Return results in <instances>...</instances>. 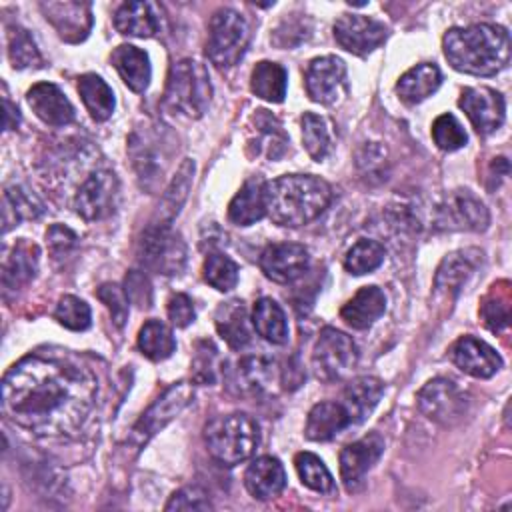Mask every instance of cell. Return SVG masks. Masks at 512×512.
Listing matches in <instances>:
<instances>
[{
    "instance_id": "6da1fadb",
    "label": "cell",
    "mask_w": 512,
    "mask_h": 512,
    "mask_svg": "<svg viewBox=\"0 0 512 512\" xmlns=\"http://www.w3.org/2000/svg\"><path fill=\"white\" fill-rule=\"evenodd\" d=\"M98 380L66 352L30 354L2 380V414L36 436H74L90 416Z\"/></svg>"
},
{
    "instance_id": "7a4b0ae2",
    "label": "cell",
    "mask_w": 512,
    "mask_h": 512,
    "mask_svg": "<svg viewBox=\"0 0 512 512\" xmlns=\"http://www.w3.org/2000/svg\"><path fill=\"white\" fill-rule=\"evenodd\" d=\"M448 64L464 74L492 76L510 60V36L498 24L450 28L442 38Z\"/></svg>"
},
{
    "instance_id": "3957f363",
    "label": "cell",
    "mask_w": 512,
    "mask_h": 512,
    "mask_svg": "<svg viewBox=\"0 0 512 512\" xmlns=\"http://www.w3.org/2000/svg\"><path fill=\"white\" fill-rule=\"evenodd\" d=\"M266 214L278 226L298 228L318 218L332 200L330 184L312 174H286L264 186Z\"/></svg>"
},
{
    "instance_id": "277c9868",
    "label": "cell",
    "mask_w": 512,
    "mask_h": 512,
    "mask_svg": "<svg viewBox=\"0 0 512 512\" xmlns=\"http://www.w3.org/2000/svg\"><path fill=\"white\" fill-rule=\"evenodd\" d=\"M204 440L216 462L222 466H236L256 452L260 444V428L252 416L232 412L214 418L204 428Z\"/></svg>"
},
{
    "instance_id": "5b68a950",
    "label": "cell",
    "mask_w": 512,
    "mask_h": 512,
    "mask_svg": "<svg viewBox=\"0 0 512 512\" xmlns=\"http://www.w3.org/2000/svg\"><path fill=\"white\" fill-rule=\"evenodd\" d=\"M210 96V76L202 62L184 58L170 66L162 100L168 110L190 118H200L210 104Z\"/></svg>"
},
{
    "instance_id": "8992f818",
    "label": "cell",
    "mask_w": 512,
    "mask_h": 512,
    "mask_svg": "<svg viewBox=\"0 0 512 512\" xmlns=\"http://www.w3.org/2000/svg\"><path fill=\"white\" fill-rule=\"evenodd\" d=\"M250 42V30L244 16L232 8H220L214 12L208 28L206 54L218 68H232L246 52Z\"/></svg>"
},
{
    "instance_id": "52a82bcc",
    "label": "cell",
    "mask_w": 512,
    "mask_h": 512,
    "mask_svg": "<svg viewBox=\"0 0 512 512\" xmlns=\"http://www.w3.org/2000/svg\"><path fill=\"white\" fill-rule=\"evenodd\" d=\"M358 362V348L354 340L332 328H322L314 350H312V366L320 380L324 382H336L346 378Z\"/></svg>"
},
{
    "instance_id": "ba28073f",
    "label": "cell",
    "mask_w": 512,
    "mask_h": 512,
    "mask_svg": "<svg viewBox=\"0 0 512 512\" xmlns=\"http://www.w3.org/2000/svg\"><path fill=\"white\" fill-rule=\"evenodd\" d=\"M416 402L426 418L442 426H452L460 422L468 412L470 396L454 380L434 378L420 388Z\"/></svg>"
},
{
    "instance_id": "9c48e42d",
    "label": "cell",
    "mask_w": 512,
    "mask_h": 512,
    "mask_svg": "<svg viewBox=\"0 0 512 512\" xmlns=\"http://www.w3.org/2000/svg\"><path fill=\"white\" fill-rule=\"evenodd\" d=\"M118 202V178L110 168H96L80 182L72 208L84 220H102L114 214Z\"/></svg>"
},
{
    "instance_id": "30bf717a",
    "label": "cell",
    "mask_w": 512,
    "mask_h": 512,
    "mask_svg": "<svg viewBox=\"0 0 512 512\" xmlns=\"http://www.w3.org/2000/svg\"><path fill=\"white\" fill-rule=\"evenodd\" d=\"M140 262L166 276L178 274L186 264V244L170 226L150 224L140 242Z\"/></svg>"
},
{
    "instance_id": "8fae6325",
    "label": "cell",
    "mask_w": 512,
    "mask_h": 512,
    "mask_svg": "<svg viewBox=\"0 0 512 512\" xmlns=\"http://www.w3.org/2000/svg\"><path fill=\"white\" fill-rule=\"evenodd\" d=\"M194 398V388L188 382H176L140 416L128 442L138 450L168 422H172Z\"/></svg>"
},
{
    "instance_id": "7c38bea8",
    "label": "cell",
    "mask_w": 512,
    "mask_h": 512,
    "mask_svg": "<svg viewBox=\"0 0 512 512\" xmlns=\"http://www.w3.org/2000/svg\"><path fill=\"white\" fill-rule=\"evenodd\" d=\"M434 222L440 230L482 232L488 228L490 214L470 190H454L438 204Z\"/></svg>"
},
{
    "instance_id": "4fadbf2b",
    "label": "cell",
    "mask_w": 512,
    "mask_h": 512,
    "mask_svg": "<svg viewBox=\"0 0 512 512\" xmlns=\"http://www.w3.org/2000/svg\"><path fill=\"white\" fill-rule=\"evenodd\" d=\"M334 38L344 50L366 56L388 38V26L372 16L342 14L334 24Z\"/></svg>"
},
{
    "instance_id": "5bb4252c",
    "label": "cell",
    "mask_w": 512,
    "mask_h": 512,
    "mask_svg": "<svg viewBox=\"0 0 512 512\" xmlns=\"http://www.w3.org/2000/svg\"><path fill=\"white\" fill-rule=\"evenodd\" d=\"M310 100L318 104H334L346 90V64L338 56L314 58L304 76Z\"/></svg>"
},
{
    "instance_id": "9a60e30c",
    "label": "cell",
    "mask_w": 512,
    "mask_h": 512,
    "mask_svg": "<svg viewBox=\"0 0 512 512\" xmlns=\"http://www.w3.org/2000/svg\"><path fill=\"white\" fill-rule=\"evenodd\" d=\"M458 106L466 112L478 134H492L504 122V98L492 88H464Z\"/></svg>"
},
{
    "instance_id": "2e32d148",
    "label": "cell",
    "mask_w": 512,
    "mask_h": 512,
    "mask_svg": "<svg viewBox=\"0 0 512 512\" xmlns=\"http://www.w3.org/2000/svg\"><path fill=\"white\" fill-rule=\"evenodd\" d=\"M260 270L266 278L278 284H290L298 280L308 268V250L302 244L278 242L270 244L260 254Z\"/></svg>"
},
{
    "instance_id": "e0dca14e",
    "label": "cell",
    "mask_w": 512,
    "mask_h": 512,
    "mask_svg": "<svg viewBox=\"0 0 512 512\" xmlns=\"http://www.w3.org/2000/svg\"><path fill=\"white\" fill-rule=\"evenodd\" d=\"M382 452H384V440L376 432L342 448L340 476L348 492H356L362 486L366 472L378 462Z\"/></svg>"
},
{
    "instance_id": "ac0fdd59",
    "label": "cell",
    "mask_w": 512,
    "mask_h": 512,
    "mask_svg": "<svg viewBox=\"0 0 512 512\" xmlns=\"http://www.w3.org/2000/svg\"><path fill=\"white\" fill-rule=\"evenodd\" d=\"M276 362L266 356H248L228 374V386L238 396H262L276 384Z\"/></svg>"
},
{
    "instance_id": "d6986e66",
    "label": "cell",
    "mask_w": 512,
    "mask_h": 512,
    "mask_svg": "<svg viewBox=\"0 0 512 512\" xmlns=\"http://www.w3.org/2000/svg\"><path fill=\"white\" fill-rule=\"evenodd\" d=\"M452 362L474 378H490L502 368V358L498 352L480 338L462 336L450 350Z\"/></svg>"
},
{
    "instance_id": "ffe728a7",
    "label": "cell",
    "mask_w": 512,
    "mask_h": 512,
    "mask_svg": "<svg viewBox=\"0 0 512 512\" xmlns=\"http://www.w3.org/2000/svg\"><path fill=\"white\" fill-rule=\"evenodd\" d=\"M26 100L32 108V112L50 126H66L74 120V106L66 98V94L52 82H38L34 84Z\"/></svg>"
},
{
    "instance_id": "44dd1931",
    "label": "cell",
    "mask_w": 512,
    "mask_h": 512,
    "mask_svg": "<svg viewBox=\"0 0 512 512\" xmlns=\"http://www.w3.org/2000/svg\"><path fill=\"white\" fill-rule=\"evenodd\" d=\"M42 12L46 20L58 30V34L68 42H80L86 38L92 26L90 4L84 2H42Z\"/></svg>"
},
{
    "instance_id": "7402d4cb",
    "label": "cell",
    "mask_w": 512,
    "mask_h": 512,
    "mask_svg": "<svg viewBox=\"0 0 512 512\" xmlns=\"http://www.w3.org/2000/svg\"><path fill=\"white\" fill-rule=\"evenodd\" d=\"M348 426H352V418L346 406L336 400H324V402H318L308 412L304 432H306V438L314 442H328Z\"/></svg>"
},
{
    "instance_id": "603a6c76",
    "label": "cell",
    "mask_w": 512,
    "mask_h": 512,
    "mask_svg": "<svg viewBox=\"0 0 512 512\" xmlns=\"http://www.w3.org/2000/svg\"><path fill=\"white\" fill-rule=\"evenodd\" d=\"M246 490L258 500H270L278 496L286 486V472L278 458L260 456L256 458L244 474Z\"/></svg>"
},
{
    "instance_id": "cb8c5ba5",
    "label": "cell",
    "mask_w": 512,
    "mask_h": 512,
    "mask_svg": "<svg viewBox=\"0 0 512 512\" xmlns=\"http://www.w3.org/2000/svg\"><path fill=\"white\" fill-rule=\"evenodd\" d=\"M386 310V294L378 286H362L340 310L342 320L356 328H370Z\"/></svg>"
},
{
    "instance_id": "d4e9b609",
    "label": "cell",
    "mask_w": 512,
    "mask_h": 512,
    "mask_svg": "<svg viewBox=\"0 0 512 512\" xmlns=\"http://www.w3.org/2000/svg\"><path fill=\"white\" fill-rule=\"evenodd\" d=\"M114 26L120 34L150 38L160 30L158 6L152 2H124L116 10Z\"/></svg>"
},
{
    "instance_id": "484cf974",
    "label": "cell",
    "mask_w": 512,
    "mask_h": 512,
    "mask_svg": "<svg viewBox=\"0 0 512 512\" xmlns=\"http://www.w3.org/2000/svg\"><path fill=\"white\" fill-rule=\"evenodd\" d=\"M382 394H384L382 380L374 376H360L346 384L340 402L346 406L352 418V424H360L366 416L372 414Z\"/></svg>"
},
{
    "instance_id": "4316f807",
    "label": "cell",
    "mask_w": 512,
    "mask_h": 512,
    "mask_svg": "<svg viewBox=\"0 0 512 512\" xmlns=\"http://www.w3.org/2000/svg\"><path fill=\"white\" fill-rule=\"evenodd\" d=\"M192 176H194V160L186 158L178 166V170H176L174 178L170 180L168 188L164 190V194L160 198V204H158V210H156L150 224H156V226H170L172 224L174 216H178L182 204L188 198V190L192 186Z\"/></svg>"
},
{
    "instance_id": "83f0119b",
    "label": "cell",
    "mask_w": 512,
    "mask_h": 512,
    "mask_svg": "<svg viewBox=\"0 0 512 512\" xmlns=\"http://www.w3.org/2000/svg\"><path fill=\"white\" fill-rule=\"evenodd\" d=\"M266 182L260 178H250L242 184L238 194L232 198L228 206L230 222L238 226H250L266 214V198H264Z\"/></svg>"
},
{
    "instance_id": "f1b7e54d",
    "label": "cell",
    "mask_w": 512,
    "mask_h": 512,
    "mask_svg": "<svg viewBox=\"0 0 512 512\" xmlns=\"http://www.w3.org/2000/svg\"><path fill=\"white\" fill-rule=\"evenodd\" d=\"M112 64L132 92H144L150 82L148 54L132 44H120L112 52Z\"/></svg>"
},
{
    "instance_id": "f546056e",
    "label": "cell",
    "mask_w": 512,
    "mask_h": 512,
    "mask_svg": "<svg viewBox=\"0 0 512 512\" xmlns=\"http://www.w3.org/2000/svg\"><path fill=\"white\" fill-rule=\"evenodd\" d=\"M440 82H442V74L438 66L430 62H422L400 76L396 84V92L406 104H418L428 96H432L438 90Z\"/></svg>"
},
{
    "instance_id": "4dcf8cb0",
    "label": "cell",
    "mask_w": 512,
    "mask_h": 512,
    "mask_svg": "<svg viewBox=\"0 0 512 512\" xmlns=\"http://www.w3.org/2000/svg\"><path fill=\"white\" fill-rule=\"evenodd\" d=\"M480 256L482 254L478 250H460V252L448 254L436 270V276H434L436 290L458 292L474 272Z\"/></svg>"
},
{
    "instance_id": "1f68e13d",
    "label": "cell",
    "mask_w": 512,
    "mask_h": 512,
    "mask_svg": "<svg viewBox=\"0 0 512 512\" xmlns=\"http://www.w3.org/2000/svg\"><path fill=\"white\" fill-rule=\"evenodd\" d=\"M38 270V248L26 240H20L12 254L2 266V286L6 290H16L30 282Z\"/></svg>"
},
{
    "instance_id": "d6a6232c",
    "label": "cell",
    "mask_w": 512,
    "mask_h": 512,
    "mask_svg": "<svg viewBox=\"0 0 512 512\" xmlns=\"http://www.w3.org/2000/svg\"><path fill=\"white\" fill-rule=\"evenodd\" d=\"M216 330L228 342L230 348H244L250 342L248 314L240 300L222 304L216 312Z\"/></svg>"
},
{
    "instance_id": "836d02e7",
    "label": "cell",
    "mask_w": 512,
    "mask_h": 512,
    "mask_svg": "<svg viewBox=\"0 0 512 512\" xmlns=\"http://www.w3.org/2000/svg\"><path fill=\"white\" fill-rule=\"evenodd\" d=\"M252 324H254L256 332L272 344H284L288 340L286 314L280 308V304L272 298H260L254 304Z\"/></svg>"
},
{
    "instance_id": "e575fe53",
    "label": "cell",
    "mask_w": 512,
    "mask_h": 512,
    "mask_svg": "<svg viewBox=\"0 0 512 512\" xmlns=\"http://www.w3.org/2000/svg\"><path fill=\"white\" fill-rule=\"evenodd\" d=\"M78 92L90 116L96 122H104L112 116L116 100L112 88L98 74H84L78 78Z\"/></svg>"
},
{
    "instance_id": "d590c367",
    "label": "cell",
    "mask_w": 512,
    "mask_h": 512,
    "mask_svg": "<svg viewBox=\"0 0 512 512\" xmlns=\"http://www.w3.org/2000/svg\"><path fill=\"white\" fill-rule=\"evenodd\" d=\"M286 86L288 74L284 66L268 60H262L254 66L250 76V90L258 98L266 102H282L286 96Z\"/></svg>"
},
{
    "instance_id": "8d00e7d4",
    "label": "cell",
    "mask_w": 512,
    "mask_h": 512,
    "mask_svg": "<svg viewBox=\"0 0 512 512\" xmlns=\"http://www.w3.org/2000/svg\"><path fill=\"white\" fill-rule=\"evenodd\" d=\"M44 212V204L22 186H10L4 190V232L10 230V226H18L22 220L38 218Z\"/></svg>"
},
{
    "instance_id": "74e56055",
    "label": "cell",
    "mask_w": 512,
    "mask_h": 512,
    "mask_svg": "<svg viewBox=\"0 0 512 512\" xmlns=\"http://www.w3.org/2000/svg\"><path fill=\"white\" fill-rule=\"evenodd\" d=\"M300 124H302V142L306 152L310 154L312 160L322 162L332 150V132L326 118L314 112H304Z\"/></svg>"
},
{
    "instance_id": "f35d334b",
    "label": "cell",
    "mask_w": 512,
    "mask_h": 512,
    "mask_svg": "<svg viewBox=\"0 0 512 512\" xmlns=\"http://www.w3.org/2000/svg\"><path fill=\"white\" fill-rule=\"evenodd\" d=\"M138 348L150 360H164L176 350V340L164 322L148 320L138 332Z\"/></svg>"
},
{
    "instance_id": "ab89813d",
    "label": "cell",
    "mask_w": 512,
    "mask_h": 512,
    "mask_svg": "<svg viewBox=\"0 0 512 512\" xmlns=\"http://www.w3.org/2000/svg\"><path fill=\"white\" fill-rule=\"evenodd\" d=\"M296 464V472L302 480L304 486H308L314 492L320 494H334L336 492V484L334 478L330 474V470L326 468V464L312 452H300L294 458Z\"/></svg>"
},
{
    "instance_id": "60d3db41",
    "label": "cell",
    "mask_w": 512,
    "mask_h": 512,
    "mask_svg": "<svg viewBox=\"0 0 512 512\" xmlns=\"http://www.w3.org/2000/svg\"><path fill=\"white\" fill-rule=\"evenodd\" d=\"M384 256H386V250L380 242L376 240H358L344 256V268L350 272V274H356V276H362V274H368L372 270H376L382 262H384Z\"/></svg>"
},
{
    "instance_id": "b9f144b4",
    "label": "cell",
    "mask_w": 512,
    "mask_h": 512,
    "mask_svg": "<svg viewBox=\"0 0 512 512\" xmlns=\"http://www.w3.org/2000/svg\"><path fill=\"white\" fill-rule=\"evenodd\" d=\"M202 276L212 288H216L220 292H228L238 282V264L232 258H228L226 254L214 252L204 260Z\"/></svg>"
},
{
    "instance_id": "7bdbcfd3",
    "label": "cell",
    "mask_w": 512,
    "mask_h": 512,
    "mask_svg": "<svg viewBox=\"0 0 512 512\" xmlns=\"http://www.w3.org/2000/svg\"><path fill=\"white\" fill-rule=\"evenodd\" d=\"M8 56L14 68H28V66H38L42 62L40 52L28 34V30L20 26H10L8 28Z\"/></svg>"
},
{
    "instance_id": "ee69618b",
    "label": "cell",
    "mask_w": 512,
    "mask_h": 512,
    "mask_svg": "<svg viewBox=\"0 0 512 512\" xmlns=\"http://www.w3.org/2000/svg\"><path fill=\"white\" fill-rule=\"evenodd\" d=\"M54 318L64 328L80 332V330H86L90 326L92 314H90V306L84 300H80L78 296L66 294L58 300L56 310H54Z\"/></svg>"
},
{
    "instance_id": "f6af8a7d",
    "label": "cell",
    "mask_w": 512,
    "mask_h": 512,
    "mask_svg": "<svg viewBox=\"0 0 512 512\" xmlns=\"http://www.w3.org/2000/svg\"><path fill=\"white\" fill-rule=\"evenodd\" d=\"M432 138H434V144L446 152H454V150L462 148L468 140L464 128L452 114H442L434 120Z\"/></svg>"
},
{
    "instance_id": "bcb514c9",
    "label": "cell",
    "mask_w": 512,
    "mask_h": 512,
    "mask_svg": "<svg viewBox=\"0 0 512 512\" xmlns=\"http://www.w3.org/2000/svg\"><path fill=\"white\" fill-rule=\"evenodd\" d=\"M96 296L110 310L114 324L118 328H122L126 318H128V296H126V292L118 284H102L96 290Z\"/></svg>"
},
{
    "instance_id": "7dc6e473",
    "label": "cell",
    "mask_w": 512,
    "mask_h": 512,
    "mask_svg": "<svg viewBox=\"0 0 512 512\" xmlns=\"http://www.w3.org/2000/svg\"><path fill=\"white\" fill-rule=\"evenodd\" d=\"M482 318L492 332H502L510 322V298L504 292L488 298L482 304Z\"/></svg>"
},
{
    "instance_id": "c3c4849f",
    "label": "cell",
    "mask_w": 512,
    "mask_h": 512,
    "mask_svg": "<svg viewBox=\"0 0 512 512\" xmlns=\"http://www.w3.org/2000/svg\"><path fill=\"white\" fill-rule=\"evenodd\" d=\"M216 360L218 350L212 342H200L196 350V358L192 362L194 368V380L198 384H214L216 380Z\"/></svg>"
},
{
    "instance_id": "681fc988",
    "label": "cell",
    "mask_w": 512,
    "mask_h": 512,
    "mask_svg": "<svg viewBox=\"0 0 512 512\" xmlns=\"http://www.w3.org/2000/svg\"><path fill=\"white\" fill-rule=\"evenodd\" d=\"M164 508L166 510H212V502L202 488L186 486L174 492Z\"/></svg>"
},
{
    "instance_id": "f907efd6",
    "label": "cell",
    "mask_w": 512,
    "mask_h": 512,
    "mask_svg": "<svg viewBox=\"0 0 512 512\" xmlns=\"http://www.w3.org/2000/svg\"><path fill=\"white\" fill-rule=\"evenodd\" d=\"M124 292L128 296V300H132L134 304H138L140 308H148L150 302H152V288H150V282L148 278L138 272V270H132L126 280H124Z\"/></svg>"
},
{
    "instance_id": "816d5d0a",
    "label": "cell",
    "mask_w": 512,
    "mask_h": 512,
    "mask_svg": "<svg viewBox=\"0 0 512 512\" xmlns=\"http://www.w3.org/2000/svg\"><path fill=\"white\" fill-rule=\"evenodd\" d=\"M168 318L178 328H184L190 322H194L196 312H194L192 300L186 294H182V292L170 296V300H168Z\"/></svg>"
},
{
    "instance_id": "f5cc1de1",
    "label": "cell",
    "mask_w": 512,
    "mask_h": 512,
    "mask_svg": "<svg viewBox=\"0 0 512 512\" xmlns=\"http://www.w3.org/2000/svg\"><path fill=\"white\" fill-rule=\"evenodd\" d=\"M46 242L52 250L54 256H62L66 254L74 244H76V234L60 224H54L48 232H46Z\"/></svg>"
},
{
    "instance_id": "db71d44e",
    "label": "cell",
    "mask_w": 512,
    "mask_h": 512,
    "mask_svg": "<svg viewBox=\"0 0 512 512\" xmlns=\"http://www.w3.org/2000/svg\"><path fill=\"white\" fill-rule=\"evenodd\" d=\"M4 128L6 130H10V128H16L18 126V120H20V116H18V110L12 106V102L8 100V96H4Z\"/></svg>"
}]
</instances>
